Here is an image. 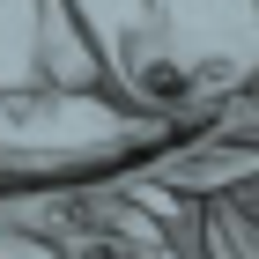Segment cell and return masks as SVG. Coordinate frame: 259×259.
<instances>
[{"mask_svg": "<svg viewBox=\"0 0 259 259\" xmlns=\"http://www.w3.org/2000/svg\"><path fill=\"white\" fill-rule=\"evenodd\" d=\"M0 259H60V252H45V244H22V237H0Z\"/></svg>", "mask_w": 259, "mask_h": 259, "instance_id": "cell-2", "label": "cell"}, {"mask_svg": "<svg viewBox=\"0 0 259 259\" xmlns=\"http://www.w3.org/2000/svg\"><path fill=\"white\" fill-rule=\"evenodd\" d=\"M207 252L215 259H259V230L244 215H215L207 222Z\"/></svg>", "mask_w": 259, "mask_h": 259, "instance_id": "cell-1", "label": "cell"}]
</instances>
